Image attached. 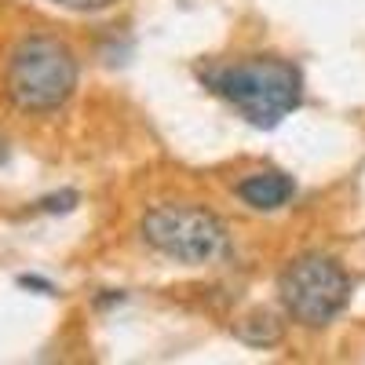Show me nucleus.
I'll list each match as a JSON object with an SVG mask.
<instances>
[{
	"mask_svg": "<svg viewBox=\"0 0 365 365\" xmlns=\"http://www.w3.org/2000/svg\"><path fill=\"white\" fill-rule=\"evenodd\" d=\"M205 84L227 99L256 128H278L303 99V73L289 58L252 55L241 63H220L201 73Z\"/></svg>",
	"mask_w": 365,
	"mask_h": 365,
	"instance_id": "1",
	"label": "nucleus"
},
{
	"mask_svg": "<svg viewBox=\"0 0 365 365\" xmlns=\"http://www.w3.org/2000/svg\"><path fill=\"white\" fill-rule=\"evenodd\" d=\"M8 96L26 113H51L66 106L77 88V58L73 51L44 34L22 37L8 55Z\"/></svg>",
	"mask_w": 365,
	"mask_h": 365,
	"instance_id": "2",
	"label": "nucleus"
},
{
	"mask_svg": "<svg viewBox=\"0 0 365 365\" xmlns=\"http://www.w3.org/2000/svg\"><path fill=\"white\" fill-rule=\"evenodd\" d=\"M139 230L154 252H161L175 263H187V267L216 263L230 249L223 220L201 205H179V201L154 205L143 216Z\"/></svg>",
	"mask_w": 365,
	"mask_h": 365,
	"instance_id": "3",
	"label": "nucleus"
},
{
	"mask_svg": "<svg viewBox=\"0 0 365 365\" xmlns=\"http://www.w3.org/2000/svg\"><path fill=\"white\" fill-rule=\"evenodd\" d=\"M282 307L292 322L307 329H325L351 299V278L347 270L322 252L296 256L278 278Z\"/></svg>",
	"mask_w": 365,
	"mask_h": 365,
	"instance_id": "4",
	"label": "nucleus"
},
{
	"mask_svg": "<svg viewBox=\"0 0 365 365\" xmlns=\"http://www.w3.org/2000/svg\"><path fill=\"white\" fill-rule=\"evenodd\" d=\"M292 194H296V182L285 172H256V175L237 182V197L256 212L282 208V205L292 201Z\"/></svg>",
	"mask_w": 365,
	"mask_h": 365,
	"instance_id": "5",
	"label": "nucleus"
},
{
	"mask_svg": "<svg viewBox=\"0 0 365 365\" xmlns=\"http://www.w3.org/2000/svg\"><path fill=\"white\" fill-rule=\"evenodd\" d=\"M234 336L241 344H249L256 351H267V347H278L285 340V318L270 307H252L249 314H241L237 325H234Z\"/></svg>",
	"mask_w": 365,
	"mask_h": 365,
	"instance_id": "6",
	"label": "nucleus"
},
{
	"mask_svg": "<svg viewBox=\"0 0 365 365\" xmlns=\"http://www.w3.org/2000/svg\"><path fill=\"white\" fill-rule=\"evenodd\" d=\"M37 208L41 212H73L77 208V190H58V194H48V197H41L37 201Z\"/></svg>",
	"mask_w": 365,
	"mask_h": 365,
	"instance_id": "7",
	"label": "nucleus"
},
{
	"mask_svg": "<svg viewBox=\"0 0 365 365\" xmlns=\"http://www.w3.org/2000/svg\"><path fill=\"white\" fill-rule=\"evenodd\" d=\"M51 4L70 8V11H106V8L117 4V0H51Z\"/></svg>",
	"mask_w": 365,
	"mask_h": 365,
	"instance_id": "8",
	"label": "nucleus"
},
{
	"mask_svg": "<svg viewBox=\"0 0 365 365\" xmlns=\"http://www.w3.org/2000/svg\"><path fill=\"white\" fill-rule=\"evenodd\" d=\"M19 285H22V289H41V292H55V285H51V282H44V278H34V274H22V278H19Z\"/></svg>",
	"mask_w": 365,
	"mask_h": 365,
	"instance_id": "9",
	"label": "nucleus"
},
{
	"mask_svg": "<svg viewBox=\"0 0 365 365\" xmlns=\"http://www.w3.org/2000/svg\"><path fill=\"white\" fill-rule=\"evenodd\" d=\"M8 158H11V146H8L4 135H0V165H8Z\"/></svg>",
	"mask_w": 365,
	"mask_h": 365,
	"instance_id": "10",
	"label": "nucleus"
}]
</instances>
